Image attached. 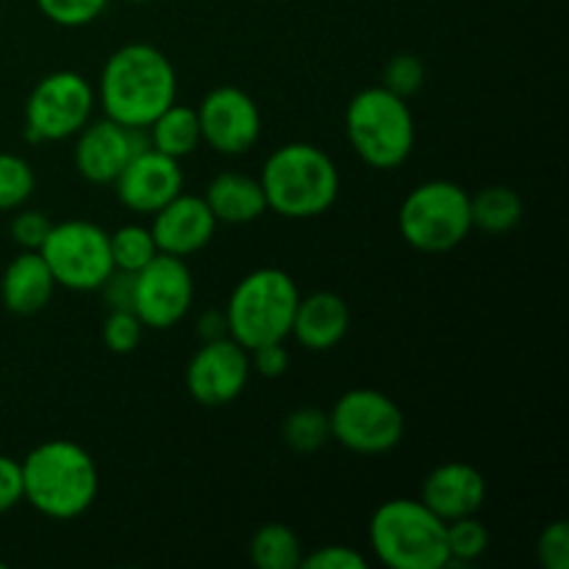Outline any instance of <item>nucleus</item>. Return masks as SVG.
I'll return each mask as SVG.
<instances>
[{
	"label": "nucleus",
	"mask_w": 569,
	"mask_h": 569,
	"mask_svg": "<svg viewBox=\"0 0 569 569\" xmlns=\"http://www.w3.org/2000/svg\"><path fill=\"white\" fill-rule=\"evenodd\" d=\"M94 94L106 117L128 128H148L178 100V72L156 44H122L106 59Z\"/></svg>",
	"instance_id": "1"
},
{
	"label": "nucleus",
	"mask_w": 569,
	"mask_h": 569,
	"mask_svg": "<svg viewBox=\"0 0 569 569\" xmlns=\"http://www.w3.org/2000/svg\"><path fill=\"white\" fill-rule=\"evenodd\" d=\"M20 467L22 500L48 520H76L98 500V465L92 453L72 439H48L37 445Z\"/></svg>",
	"instance_id": "2"
},
{
	"label": "nucleus",
	"mask_w": 569,
	"mask_h": 569,
	"mask_svg": "<svg viewBox=\"0 0 569 569\" xmlns=\"http://www.w3.org/2000/svg\"><path fill=\"white\" fill-rule=\"evenodd\" d=\"M267 209L287 220H311L337 203L339 167L311 142H289L267 156L259 176Z\"/></svg>",
	"instance_id": "3"
},
{
	"label": "nucleus",
	"mask_w": 569,
	"mask_h": 569,
	"mask_svg": "<svg viewBox=\"0 0 569 569\" xmlns=\"http://www.w3.org/2000/svg\"><path fill=\"white\" fill-rule=\"evenodd\" d=\"M345 133L350 148L372 170H398L409 161L417 142L409 100L387 87H367L345 109Z\"/></svg>",
	"instance_id": "4"
},
{
	"label": "nucleus",
	"mask_w": 569,
	"mask_h": 569,
	"mask_svg": "<svg viewBox=\"0 0 569 569\" xmlns=\"http://www.w3.org/2000/svg\"><path fill=\"white\" fill-rule=\"evenodd\" d=\"M370 548L389 569H445L448 539L445 520H439L422 500H383L370 517Z\"/></svg>",
	"instance_id": "5"
},
{
	"label": "nucleus",
	"mask_w": 569,
	"mask_h": 569,
	"mask_svg": "<svg viewBox=\"0 0 569 569\" xmlns=\"http://www.w3.org/2000/svg\"><path fill=\"white\" fill-rule=\"evenodd\" d=\"M300 289L281 267H259L233 287L226 303L228 337L244 350L267 342H287Z\"/></svg>",
	"instance_id": "6"
},
{
	"label": "nucleus",
	"mask_w": 569,
	"mask_h": 569,
	"mask_svg": "<svg viewBox=\"0 0 569 569\" xmlns=\"http://www.w3.org/2000/svg\"><path fill=\"white\" fill-rule=\"evenodd\" d=\"M398 228L409 248L420 253H448L472 231L470 192L445 178L420 183L400 203Z\"/></svg>",
	"instance_id": "7"
},
{
	"label": "nucleus",
	"mask_w": 569,
	"mask_h": 569,
	"mask_svg": "<svg viewBox=\"0 0 569 569\" xmlns=\"http://www.w3.org/2000/svg\"><path fill=\"white\" fill-rule=\"evenodd\" d=\"M331 439L359 456H381L400 445L406 417L400 406L381 389H348L328 411Z\"/></svg>",
	"instance_id": "8"
},
{
	"label": "nucleus",
	"mask_w": 569,
	"mask_h": 569,
	"mask_svg": "<svg viewBox=\"0 0 569 569\" xmlns=\"http://www.w3.org/2000/svg\"><path fill=\"white\" fill-rule=\"evenodd\" d=\"M98 94L76 70H56L39 78L26 100L28 142H61L92 120Z\"/></svg>",
	"instance_id": "9"
},
{
	"label": "nucleus",
	"mask_w": 569,
	"mask_h": 569,
	"mask_svg": "<svg viewBox=\"0 0 569 569\" xmlns=\"http://www.w3.org/2000/svg\"><path fill=\"white\" fill-rule=\"evenodd\" d=\"M39 253L48 261L56 287L70 292H98L100 283L114 270L109 231L89 220L53 222Z\"/></svg>",
	"instance_id": "10"
},
{
	"label": "nucleus",
	"mask_w": 569,
	"mask_h": 569,
	"mask_svg": "<svg viewBox=\"0 0 569 569\" xmlns=\"http://www.w3.org/2000/svg\"><path fill=\"white\" fill-rule=\"evenodd\" d=\"M194 281L187 259L159 253L137 272V298L133 311L144 328L170 331L192 309Z\"/></svg>",
	"instance_id": "11"
},
{
	"label": "nucleus",
	"mask_w": 569,
	"mask_h": 569,
	"mask_svg": "<svg viewBox=\"0 0 569 569\" xmlns=\"http://www.w3.org/2000/svg\"><path fill=\"white\" fill-rule=\"evenodd\" d=\"M250 353L231 337L203 342L189 359L183 381L194 403L206 409L228 406L244 392L250 381Z\"/></svg>",
	"instance_id": "12"
},
{
	"label": "nucleus",
	"mask_w": 569,
	"mask_h": 569,
	"mask_svg": "<svg viewBox=\"0 0 569 569\" xmlns=\"http://www.w3.org/2000/svg\"><path fill=\"white\" fill-rule=\"evenodd\" d=\"M194 111H198L200 137L217 153L244 156L259 142L261 111L244 89L231 83L211 89Z\"/></svg>",
	"instance_id": "13"
},
{
	"label": "nucleus",
	"mask_w": 569,
	"mask_h": 569,
	"mask_svg": "<svg viewBox=\"0 0 569 569\" xmlns=\"http://www.w3.org/2000/svg\"><path fill=\"white\" fill-rule=\"evenodd\" d=\"M144 148H150L148 128L120 126L103 114L100 120H89L76 133L72 161H76V170L81 172V178L106 187V183H114L128 161L142 153Z\"/></svg>",
	"instance_id": "14"
},
{
	"label": "nucleus",
	"mask_w": 569,
	"mask_h": 569,
	"mask_svg": "<svg viewBox=\"0 0 569 569\" xmlns=\"http://www.w3.org/2000/svg\"><path fill=\"white\" fill-rule=\"evenodd\" d=\"M114 187L117 200L133 214H156L161 206L170 203L176 194L183 192L181 161L172 156L159 153L156 148H144L133 156L126 170L117 176Z\"/></svg>",
	"instance_id": "15"
},
{
	"label": "nucleus",
	"mask_w": 569,
	"mask_h": 569,
	"mask_svg": "<svg viewBox=\"0 0 569 569\" xmlns=\"http://www.w3.org/2000/svg\"><path fill=\"white\" fill-rule=\"evenodd\" d=\"M150 233L156 239L159 253L178 256V259H189V256L200 253L206 244L214 239V231L220 222L214 220L211 209L206 206L203 194H176L167 206H161L156 214H150Z\"/></svg>",
	"instance_id": "16"
},
{
	"label": "nucleus",
	"mask_w": 569,
	"mask_h": 569,
	"mask_svg": "<svg viewBox=\"0 0 569 569\" xmlns=\"http://www.w3.org/2000/svg\"><path fill=\"white\" fill-rule=\"evenodd\" d=\"M420 500L445 522L472 517L487 500V478L467 461H445L426 476Z\"/></svg>",
	"instance_id": "17"
},
{
	"label": "nucleus",
	"mask_w": 569,
	"mask_h": 569,
	"mask_svg": "<svg viewBox=\"0 0 569 569\" xmlns=\"http://www.w3.org/2000/svg\"><path fill=\"white\" fill-rule=\"evenodd\" d=\"M348 328L350 309L342 295L320 289L298 300L289 337H295V342L303 345L311 353H326L348 337Z\"/></svg>",
	"instance_id": "18"
},
{
	"label": "nucleus",
	"mask_w": 569,
	"mask_h": 569,
	"mask_svg": "<svg viewBox=\"0 0 569 569\" xmlns=\"http://www.w3.org/2000/svg\"><path fill=\"white\" fill-rule=\"evenodd\" d=\"M56 278L39 250H20L0 278V298L11 315H39L53 300Z\"/></svg>",
	"instance_id": "19"
},
{
	"label": "nucleus",
	"mask_w": 569,
	"mask_h": 569,
	"mask_svg": "<svg viewBox=\"0 0 569 569\" xmlns=\"http://www.w3.org/2000/svg\"><path fill=\"white\" fill-rule=\"evenodd\" d=\"M203 200L214 220L226 226H248L270 211L259 178L244 176V172H220L211 178Z\"/></svg>",
	"instance_id": "20"
},
{
	"label": "nucleus",
	"mask_w": 569,
	"mask_h": 569,
	"mask_svg": "<svg viewBox=\"0 0 569 569\" xmlns=\"http://www.w3.org/2000/svg\"><path fill=\"white\" fill-rule=\"evenodd\" d=\"M148 139L150 148L181 161L183 156L194 153L198 144L203 142V137H200L198 111H194L192 106H183L176 100V103L167 106V109L150 122Z\"/></svg>",
	"instance_id": "21"
},
{
	"label": "nucleus",
	"mask_w": 569,
	"mask_h": 569,
	"mask_svg": "<svg viewBox=\"0 0 569 569\" xmlns=\"http://www.w3.org/2000/svg\"><path fill=\"white\" fill-rule=\"evenodd\" d=\"M522 214H526V203H522L520 192L503 187V183L483 187L481 192L470 194L472 228L489 233V237H503V233L515 231Z\"/></svg>",
	"instance_id": "22"
},
{
	"label": "nucleus",
	"mask_w": 569,
	"mask_h": 569,
	"mask_svg": "<svg viewBox=\"0 0 569 569\" xmlns=\"http://www.w3.org/2000/svg\"><path fill=\"white\" fill-rule=\"evenodd\" d=\"M248 553L259 569H298L303 561V545L289 526L267 522L250 537Z\"/></svg>",
	"instance_id": "23"
},
{
	"label": "nucleus",
	"mask_w": 569,
	"mask_h": 569,
	"mask_svg": "<svg viewBox=\"0 0 569 569\" xmlns=\"http://www.w3.org/2000/svg\"><path fill=\"white\" fill-rule=\"evenodd\" d=\"M281 437L289 450L300 456H311L317 450L326 448L331 439V422H328V411L317 409V406H298L289 411L281 422Z\"/></svg>",
	"instance_id": "24"
},
{
	"label": "nucleus",
	"mask_w": 569,
	"mask_h": 569,
	"mask_svg": "<svg viewBox=\"0 0 569 569\" xmlns=\"http://www.w3.org/2000/svg\"><path fill=\"white\" fill-rule=\"evenodd\" d=\"M109 248L117 270L128 272H139L148 261H153L159 256L153 233H150L148 226H139V222H128V226H120L117 231H111Z\"/></svg>",
	"instance_id": "25"
},
{
	"label": "nucleus",
	"mask_w": 569,
	"mask_h": 569,
	"mask_svg": "<svg viewBox=\"0 0 569 569\" xmlns=\"http://www.w3.org/2000/svg\"><path fill=\"white\" fill-rule=\"evenodd\" d=\"M445 539H448V567L472 565L489 548V531L476 515L445 522Z\"/></svg>",
	"instance_id": "26"
},
{
	"label": "nucleus",
	"mask_w": 569,
	"mask_h": 569,
	"mask_svg": "<svg viewBox=\"0 0 569 569\" xmlns=\"http://www.w3.org/2000/svg\"><path fill=\"white\" fill-rule=\"evenodd\" d=\"M37 189V172L22 156L0 153V211H17Z\"/></svg>",
	"instance_id": "27"
},
{
	"label": "nucleus",
	"mask_w": 569,
	"mask_h": 569,
	"mask_svg": "<svg viewBox=\"0 0 569 569\" xmlns=\"http://www.w3.org/2000/svg\"><path fill=\"white\" fill-rule=\"evenodd\" d=\"M426 83V64H422L420 56L415 53H398L387 61L381 76V87H387L389 92H395L398 98L409 100Z\"/></svg>",
	"instance_id": "28"
},
{
	"label": "nucleus",
	"mask_w": 569,
	"mask_h": 569,
	"mask_svg": "<svg viewBox=\"0 0 569 569\" xmlns=\"http://www.w3.org/2000/svg\"><path fill=\"white\" fill-rule=\"evenodd\" d=\"M103 345L117 356H128L139 348L144 337V322L139 320L137 311H109L100 328Z\"/></svg>",
	"instance_id": "29"
},
{
	"label": "nucleus",
	"mask_w": 569,
	"mask_h": 569,
	"mask_svg": "<svg viewBox=\"0 0 569 569\" xmlns=\"http://www.w3.org/2000/svg\"><path fill=\"white\" fill-rule=\"evenodd\" d=\"M106 6L109 0H37V9L61 28L89 26L103 14Z\"/></svg>",
	"instance_id": "30"
},
{
	"label": "nucleus",
	"mask_w": 569,
	"mask_h": 569,
	"mask_svg": "<svg viewBox=\"0 0 569 569\" xmlns=\"http://www.w3.org/2000/svg\"><path fill=\"white\" fill-rule=\"evenodd\" d=\"M537 559L545 569H569V522L556 520L539 533Z\"/></svg>",
	"instance_id": "31"
},
{
	"label": "nucleus",
	"mask_w": 569,
	"mask_h": 569,
	"mask_svg": "<svg viewBox=\"0 0 569 569\" xmlns=\"http://www.w3.org/2000/svg\"><path fill=\"white\" fill-rule=\"evenodd\" d=\"M50 228H53V222L48 220V214H44V211L22 209V211H17L14 220H11L9 233H11V239L20 244V250H39L42 248L44 239H48Z\"/></svg>",
	"instance_id": "32"
},
{
	"label": "nucleus",
	"mask_w": 569,
	"mask_h": 569,
	"mask_svg": "<svg viewBox=\"0 0 569 569\" xmlns=\"http://www.w3.org/2000/svg\"><path fill=\"white\" fill-rule=\"evenodd\" d=\"M103 295V303L109 311H133V298H137V272L111 270L109 278L98 289Z\"/></svg>",
	"instance_id": "33"
},
{
	"label": "nucleus",
	"mask_w": 569,
	"mask_h": 569,
	"mask_svg": "<svg viewBox=\"0 0 569 569\" xmlns=\"http://www.w3.org/2000/svg\"><path fill=\"white\" fill-rule=\"evenodd\" d=\"M300 567L306 569H367V559L353 548L345 545H328V548L311 550L303 556Z\"/></svg>",
	"instance_id": "34"
},
{
	"label": "nucleus",
	"mask_w": 569,
	"mask_h": 569,
	"mask_svg": "<svg viewBox=\"0 0 569 569\" xmlns=\"http://www.w3.org/2000/svg\"><path fill=\"white\" fill-rule=\"evenodd\" d=\"M250 353V370L259 372L261 378H281L289 370V350L283 342H267L259 348L248 350Z\"/></svg>",
	"instance_id": "35"
},
{
	"label": "nucleus",
	"mask_w": 569,
	"mask_h": 569,
	"mask_svg": "<svg viewBox=\"0 0 569 569\" xmlns=\"http://www.w3.org/2000/svg\"><path fill=\"white\" fill-rule=\"evenodd\" d=\"M22 503V467L11 456H0V515Z\"/></svg>",
	"instance_id": "36"
},
{
	"label": "nucleus",
	"mask_w": 569,
	"mask_h": 569,
	"mask_svg": "<svg viewBox=\"0 0 569 569\" xmlns=\"http://www.w3.org/2000/svg\"><path fill=\"white\" fill-rule=\"evenodd\" d=\"M198 337L203 339V342H211V339H222L228 337V317H226V309L222 311H203V315L198 317Z\"/></svg>",
	"instance_id": "37"
},
{
	"label": "nucleus",
	"mask_w": 569,
	"mask_h": 569,
	"mask_svg": "<svg viewBox=\"0 0 569 569\" xmlns=\"http://www.w3.org/2000/svg\"><path fill=\"white\" fill-rule=\"evenodd\" d=\"M126 3H137L139 6V3H150V0H126Z\"/></svg>",
	"instance_id": "38"
},
{
	"label": "nucleus",
	"mask_w": 569,
	"mask_h": 569,
	"mask_svg": "<svg viewBox=\"0 0 569 569\" xmlns=\"http://www.w3.org/2000/svg\"><path fill=\"white\" fill-rule=\"evenodd\" d=\"M3 567H6V565H3V561H0V569H3Z\"/></svg>",
	"instance_id": "39"
}]
</instances>
